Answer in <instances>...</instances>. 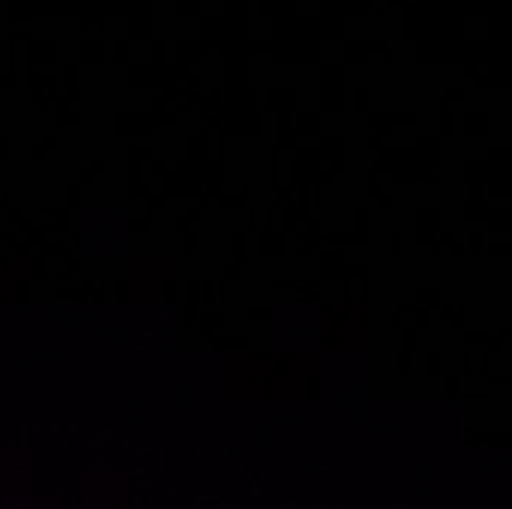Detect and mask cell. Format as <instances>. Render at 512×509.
Instances as JSON below:
<instances>
[{"mask_svg":"<svg viewBox=\"0 0 512 509\" xmlns=\"http://www.w3.org/2000/svg\"><path fill=\"white\" fill-rule=\"evenodd\" d=\"M201 33V15H174L171 36L174 39H195Z\"/></svg>","mask_w":512,"mask_h":509,"instance_id":"1","label":"cell"},{"mask_svg":"<svg viewBox=\"0 0 512 509\" xmlns=\"http://www.w3.org/2000/svg\"><path fill=\"white\" fill-rule=\"evenodd\" d=\"M102 39H111V42L129 39V18L126 15H105Z\"/></svg>","mask_w":512,"mask_h":509,"instance_id":"2","label":"cell"},{"mask_svg":"<svg viewBox=\"0 0 512 509\" xmlns=\"http://www.w3.org/2000/svg\"><path fill=\"white\" fill-rule=\"evenodd\" d=\"M465 36L468 39H486L489 36V18L486 15H468L465 18Z\"/></svg>","mask_w":512,"mask_h":509,"instance_id":"3","label":"cell"},{"mask_svg":"<svg viewBox=\"0 0 512 509\" xmlns=\"http://www.w3.org/2000/svg\"><path fill=\"white\" fill-rule=\"evenodd\" d=\"M153 57V39H129V60L144 63Z\"/></svg>","mask_w":512,"mask_h":509,"instance_id":"4","label":"cell"},{"mask_svg":"<svg viewBox=\"0 0 512 509\" xmlns=\"http://www.w3.org/2000/svg\"><path fill=\"white\" fill-rule=\"evenodd\" d=\"M393 57H396L399 66H411V63L417 60V42L405 36V39L393 48Z\"/></svg>","mask_w":512,"mask_h":509,"instance_id":"5","label":"cell"},{"mask_svg":"<svg viewBox=\"0 0 512 509\" xmlns=\"http://www.w3.org/2000/svg\"><path fill=\"white\" fill-rule=\"evenodd\" d=\"M249 36L252 39H270L273 36V15H258L249 21Z\"/></svg>","mask_w":512,"mask_h":509,"instance_id":"6","label":"cell"},{"mask_svg":"<svg viewBox=\"0 0 512 509\" xmlns=\"http://www.w3.org/2000/svg\"><path fill=\"white\" fill-rule=\"evenodd\" d=\"M321 57L327 63H336L345 57V39H321Z\"/></svg>","mask_w":512,"mask_h":509,"instance_id":"7","label":"cell"},{"mask_svg":"<svg viewBox=\"0 0 512 509\" xmlns=\"http://www.w3.org/2000/svg\"><path fill=\"white\" fill-rule=\"evenodd\" d=\"M249 66H252V72H270L273 54H270V51H252V54H249Z\"/></svg>","mask_w":512,"mask_h":509,"instance_id":"8","label":"cell"},{"mask_svg":"<svg viewBox=\"0 0 512 509\" xmlns=\"http://www.w3.org/2000/svg\"><path fill=\"white\" fill-rule=\"evenodd\" d=\"M369 72H384L387 69V51L384 48H378V51H369V60L363 63Z\"/></svg>","mask_w":512,"mask_h":509,"instance_id":"9","label":"cell"},{"mask_svg":"<svg viewBox=\"0 0 512 509\" xmlns=\"http://www.w3.org/2000/svg\"><path fill=\"white\" fill-rule=\"evenodd\" d=\"M177 0H153V18H174Z\"/></svg>","mask_w":512,"mask_h":509,"instance_id":"10","label":"cell"},{"mask_svg":"<svg viewBox=\"0 0 512 509\" xmlns=\"http://www.w3.org/2000/svg\"><path fill=\"white\" fill-rule=\"evenodd\" d=\"M345 36L348 39H363V15H348L345 18Z\"/></svg>","mask_w":512,"mask_h":509,"instance_id":"11","label":"cell"},{"mask_svg":"<svg viewBox=\"0 0 512 509\" xmlns=\"http://www.w3.org/2000/svg\"><path fill=\"white\" fill-rule=\"evenodd\" d=\"M225 0H201V15H222Z\"/></svg>","mask_w":512,"mask_h":509,"instance_id":"12","label":"cell"},{"mask_svg":"<svg viewBox=\"0 0 512 509\" xmlns=\"http://www.w3.org/2000/svg\"><path fill=\"white\" fill-rule=\"evenodd\" d=\"M81 39H102V24L93 18V21H87V27L81 30Z\"/></svg>","mask_w":512,"mask_h":509,"instance_id":"13","label":"cell"},{"mask_svg":"<svg viewBox=\"0 0 512 509\" xmlns=\"http://www.w3.org/2000/svg\"><path fill=\"white\" fill-rule=\"evenodd\" d=\"M297 12L300 15H315V12H321V0H297Z\"/></svg>","mask_w":512,"mask_h":509,"instance_id":"14","label":"cell"},{"mask_svg":"<svg viewBox=\"0 0 512 509\" xmlns=\"http://www.w3.org/2000/svg\"><path fill=\"white\" fill-rule=\"evenodd\" d=\"M60 63H33V72L36 75H60Z\"/></svg>","mask_w":512,"mask_h":509,"instance_id":"15","label":"cell"},{"mask_svg":"<svg viewBox=\"0 0 512 509\" xmlns=\"http://www.w3.org/2000/svg\"><path fill=\"white\" fill-rule=\"evenodd\" d=\"M6 30H9V36L15 33H30V21H15V18H9V24H6Z\"/></svg>","mask_w":512,"mask_h":509,"instance_id":"16","label":"cell"},{"mask_svg":"<svg viewBox=\"0 0 512 509\" xmlns=\"http://www.w3.org/2000/svg\"><path fill=\"white\" fill-rule=\"evenodd\" d=\"M162 42H165V60L174 63V60H177V51H180V48H177V39L168 36V39H162Z\"/></svg>","mask_w":512,"mask_h":509,"instance_id":"17","label":"cell"},{"mask_svg":"<svg viewBox=\"0 0 512 509\" xmlns=\"http://www.w3.org/2000/svg\"><path fill=\"white\" fill-rule=\"evenodd\" d=\"M246 6H249V21L258 18V15H264V12H261V0H249Z\"/></svg>","mask_w":512,"mask_h":509,"instance_id":"18","label":"cell"},{"mask_svg":"<svg viewBox=\"0 0 512 509\" xmlns=\"http://www.w3.org/2000/svg\"><path fill=\"white\" fill-rule=\"evenodd\" d=\"M387 9V0H375V9L372 12H384Z\"/></svg>","mask_w":512,"mask_h":509,"instance_id":"19","label":"cell"},{"mask_svg":"<svg viewBox=\"0 0 512 509\" xmlns=\"http://www.w3.org/2000/svg\"><path fill=\"white\" fill-rule=\"evenodd\" d=\"M402 3H414V0H402Z\"/></svg>","mask_w":512,"mask_h":509,"instance_id":"20","label":"cell"}]
</instances>
